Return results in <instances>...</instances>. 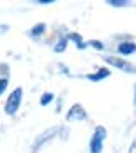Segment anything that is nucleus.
<instances>
[{
	"mask_svg": "<svg viewBox=\"0 0 136 153\" xmlns=\"http://www.w3.org/2000/svg\"><path fill=\"white\" fill-rule=\"evenodd\" d=\"M22 97H23V90L22 88H15L13 92L8 95L7 102H5V113L7 115H15L17 110L20 108V103H22Z\"/></svg>",
	"mask_w": 136,
	"mask_h": 153,
	"instance_id": "obj_1",
	"label": "nucleus"
},
{
	"mask_svg": "<svg viewBox=\"0 0 136 153\" xmlns=\"http://www.w3.org/2000/svg\"><path fill=\"white\" fill-rule=\"evenodd\" d=\"M57 133H60V126H52V128L45 130L43 133H40L37 137V140L33 142V145H32V153H38V150L42 148L45 143L52 142V138L57 137Z\"/></svg>",
	"mask_w": 136,
	"mask_h": 153,
	"instance_id": "obj_2",
	"label": "nucleus"
},
{
	"mask_svg": "<svg viewBox=\"0 0 136 153\" xmlns=\"http://www.w3.org/2000/svg\"><path fill=\"white\" fill-rule=\"evenodd\" d=\"M105 140H106V130L103 126H96L93 137L90 140V153H101Z\"/></svg>",
	"mask_w": 136,
	"mask_h": 153,
	"instance_id": "obj_3",
	"label": "nucleus"
},
{
	"mask_svg": "<svg viewBox=\"0 0 136 153\" xmlns=\"http://www.w3.org/2000/svg\"><path fill=\"white\" fill-rule=\"evenodd\" d=\"M105 62L110 63V65H113V67H116V68L125 70V72H128V73H136V65H133V63H129V62H126V60L115 58V57H105Z\"/></svg>",
	"mask_w": 136,
	"mask_h": 153,
	"instance_id": "obj_4",
	"label": "nucleus"
},
{
	"mask_svg": "<svg viewBox=\"0 0 136 153\" xmlns=\"http://www.w3.org/2000/svg\"><path fill=\"white\" fill-rule=\"evenodd\" d=\"M86 118V111H85V108L81 107V105H73L70 110H68L67 113V120L68 122H81V120Z\"/></svg>",
	"mask_w": 136,
	"mask_h": 153,
	"instance_id": "obj_5",
	"label": "nucleus"
},
{
	"mask_svg": "<svg viewBox=\"0 0 136 153\" xmlns=\"http://www.w3.org/2000/svg\"><path fill=\"white\" fill-rule=\"evenodd\" d=\"M118 52H120L121 55H131L136 52V45L133 42H123L118 45Z\"/></svg>",
	"mask_w": 136,
	"mask_h": 153,
	"instance_id": "obj_6",
	"label": "nucleus"
},
{
	"mask_svg": "<svg viewBox=\"0 0 136 153\" xmlns=\"http://www.w3.org/2000/svg\"><path fill=\"white\" fill-rule=\"evenodd\" d=\"M106 76H110V70H108V68H100L96 73H91V75H88V80H91V82H100V80H103V78H106Z\"/></svg>",
	"mask_w": 136,
	"mask_h": 153,
	"instance_id": "obj_7",
	"label": "nucleus"
},
{
	"mask_svg": "<svg viewBox=\"0 0 136 153\" xmlns=\"http://www.w3.org/2000/svg\"><path fill=\"white\" fill-rule=\"evenodd\" d=\"M45 28H47V27H45V23H38V25H35V27L30 30V37L37 38V37H40V35H43Z\"/></svg>",
	"mask_w": 136,
	"mask_h": 153,
	"instance_id": "obj_8",
	"label": "nucleus"
},
{
	"mask_svg": "<svg viewBox=\"0 0 136 153\" xmlns=\"http://www.w3.org/2000/svg\"><path fill=\"white\" fill-rule=\"evenodd\" d=\"M67 43H68V40H67L65 37H61L60 40H58L57 47H55V52H57V53H61V52H65V48H67Z\"/></svg>",
	"mask_w": 136,
	"mask_h": 153,
	"instance_id": "obj_9",
	"label": "nucleus"
},
{
	"mask_svg": "<svg viewBox=\"0 0 136 153\" xmlns=\"http://www.w3.org/2000/svg\"><path fill=\"white\" fill-rule=\"evenodd\" d=\"M53 102V93H43L42 95V100H40V103L43 105V107H45V105H48V103H52Z\"/></svg>",
	"mask_w": 136,
	"mask_h": 153,
	"instance_id": "obj_10",
	"label": "nucleus"
},
{
	"mask_svg": "<svg viewBox=\"0 0 136 153\" xmlns=\"http://www.w3.org/2000/svg\"><path fill=\"white\" fill-rule=\"evenodd\" d=\"M70 38L76 42V47H78V48H85V47H86V45L83 43V40H81V37H80V35H76V33H72V35H70Z\"/></svg>",
	"mask_w": 136,
	"mask_h": 153,
	"instance_id": "obj_11",
	"label": "nucleus"
},
{
	"mask_svg": "<svg viewBox=\"0 0 136 153\" xmlns=\"http://www.w3.org/2000/svg\"><path fill=\"white\" fill-rule=\"evenodd\" d=\"M108 4L113 5V7H125V5H129V2L128 0H110Z\"/></svg>",
	"mask_w": 136,
	"mask_h": 153,
	"instance_id": "obj_12",
	"label": "nucleus"
},
{
	"mask_svg": "<svg viewBox=\"0 0 136 153\" xmlns=\"http://www.w3.org/2000/svg\"><path fill=\"white\" fill-rule=\"evenodd\" d=\"M7 85H8V80L7 78H0V95L7 90Z\"/></svg>",
	"mask_w": 136,
	"mask_h": 153,
	"instance_id": "obj_13",
	"label": "nucleus"
},
{
	"mask_svg": "<svg viewBox=\"0 0 136 153\" xmlns=\"http://www.w3.org/2000/svg\"><path fill=\"white\" fill-rule=\"evenodd\" d=\"M90 45H93L95 48H98V50H103V48H105V45H103L101 42H98V40H91Z\"/></svg>",
	"mask_w": 136,
	"mask_h": 153,
	"instance_id": "obj_14",
	"label": "nucleus"
},
{
	"mask_svg": "<svg viewBox=\"0 0 136 153\" xmlns=\"http://www.w3.org/2000/svg\"><path fill=\"white\" fill-rule=\"evenodd\" d=\"M128 153H136V140H135V142L131 143V146H129Z\"/></svg>",
	"mask_w": 136,
	"mask_h": 153,
	"instance_id": "obj_15",
	"label": "nucleus"
},
{
	"mask_svg": "<svg viewBox=\"0 0 136 153\" xmlns=\"http://www.w3.org/2000/svg\"><path fill=\"white\" fill-rule=\"evenodd\" d=\"M37 4H43V5L45 4H53V0H38Z\"/></svg>",
	"mask_w": 136,
	"mask_h": 153,
	"instance_id": "obj_16",
	"label": "nucleus"
},
{
	"mask_svg": "<svg viewBox=\"0 0 136 153\" xmlns=\"http://www.w3.org/2000/svg\"><path fill=\"white\" fill-rule=\"evenodd\" d=\"M5 30H8V27H5V25H0V33H4Z\"/></svg>",
	"mask_w": 136,
	"mask_h": 153,
	"instance_id": "obj_17",
	"label": "nucleus"
},
{
	"mask_svg": "<svg viewBox=\"0 0 136 153\" xmlns=\"http://www.w3.org/2000/svg\"><path fill=\"white\" fill-rule=\"evenodd\" d=\"M135 105H136V87H135Z\"/></svg>",
	"mask_w": 136,
	"mask_h": 153,
	"instance_id": "obj_18",
	"label": "nucleus"
}]
</instances>
